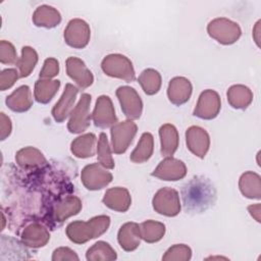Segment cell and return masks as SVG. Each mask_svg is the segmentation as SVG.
<instances>
[{"label": "cell", "instance_id": "obj_11", "mask_svg": "<svg viewBox=\"0 0 261 261\" xmlns=\"http://www.w3.org/2000/svg\"><path fill=\"white\" fill-rule=\"evenodd\" d=\"M93 118L95 125L103 128L108 127L116 122L115 112L112 107L111 100L108 96L99 97L93 113Z\"/></svg>", "mask_w": 261, "mask_h": 261}, {"label": "cell", "instance_id": "obj_22", "mask_svg": "<svg viewBox=\"0 0 261 261\" xmlns=\"http://www.w3.org/2000/svg\"><path fill=\"white\" fill-rule=\"evenodd\" d=\"M161 138V154L162 156H170L177 149L178 135L176 128L171 124H164L159 129Z\"/></svg>", "mask_w": 261, "mask_h": 261}, {"label": "cell", "instance_id": "obj_2", "mask_svg": "<svg viewBox=\"0 0 261 261\" xmlns=\"http://www.w3.org/2000/svg\"><path fill=\"white\" fill-rule=\"evenodd\" d=\"M109 223L110 218L105 215L94 217L88 222L74 221L68 224L66 234L71 242L83 244L106 231Z\"/></svg>", "mask_w": 261, "mask_h": 261}, {"label": "cell", "instance_id": "obj_1", "mask_svg": "<svg viewBox=\"0 0 261 261\" xmlns=\"http://www.w3.org/2000/svg\"><path fill=\"white\" fill-rule=\"evenodd\" d=\"M181 196L187 211L201 213L214 204L216 192L209 179L195 176L184 186Z\"/></svg>", "mask_w": 261, "mask_h": 261}, {"label": "cell", "instance_id": "obj_4", "mask_svg": "<svg viewBox=\"0 0 261 261\" xmlns=\"http://www.w3.org/2000/svg\"><path fill=\"white\" fill-rule=\"evenodd\" d=\"M137 133V125L133 121H123L111 129L113 151L117 154L123 153L132 143Z\"/></svg>", "mask_w": 261, "mask_h": 261}, {"label": "cell", "instance_id": "obj_38", "mask_svg": "<svg viewBox=\"0 0 261 261\" xmlns=\"http://www.w3.org/2000/svg\"><path fill=\"white\" fill-rule=\"evenodd\" d=\"M11 132V122L9 117H7L3 112L1 113V140H5Z\"/></svg>", "mask_w": 261, "mask_h": 261}, {"label": "cell", "instance_id": "obj_3", "mask_svg": "<svg viewBox=\"0 0 261 261\" xmlns=\"http://www.w3.org/2000/svg\"><path fill=\"white\" fill-rule=\"evenodd\" d=\"M102 69L110 76L123 79L132 82L135 79V71L132 62L123 55L111 54L102 61Z\"/></svg>", "mask_w": 261, "mask_h": 261}, {"label": "cell", "instance_id": "obj_23", "mask_svg": "<svg viewBox=\"0 0 261 261\" xmlns=\"http://www.w3.org/2000/svg\"><path fill=\"white\" fill-rule=\"evenodd\" d=\"M96 137L93 134H87L76 138L71 144V152L80 158H87L94 155V144Z\"/></svg>", "mask_w": 261, "mask_h": 261}, {"label": "cell", "instance_id": "obj_29", "mask_svg": "<svg viewBox=\"0 0 261 261\" xmlns=\"http://www.w3.org/2000/svg\"><path fill=\"white\" fill-rule=\"evenodd\" d=\"M38 61V55L36 51L31 47H23L21 50V58L17 63L19 68V76L25 77L30 75Z\"/></svg>", "mask_w": 261, "mask_h": 261}, {"label": "cell", "instance_id": "obj_37", "mask_svg": "<svg viewBox=\"0 0 261 261\" xmlns=\"http://www.w3.org/2000/svg\"><path fill=\"white\" fill-rule=\"evenodd\" d=\"M52 260H79V257L75 252H73L69 248H59L54 251Z\"/></svg>", "mask_w": 261, "mask_h": 261}, {"label": "cell", "instance_id": "obj_36", "mask_svg": "<svg viewBox=\"0 0 261 261\" xmlns=\"http://www.w3.org/2000/svg\"><path fill=\"white\" fill-rule=\"evenodd\" d=\"M59 66L58 61L54 58H48L45 60L44 67L40 72V77H52L58 73Z\"/></svg>", "mask_w": 261, "mask_h": 261}, {"label": "cell", "instance_id": "obj_24", "mask_svg": "<svg viewBox=\"0 0 261 261\" xmlns=\"http://www.w3.org/2000/svg\"><path fill=\"white\" fill-rule=\"evenodd\" d=\"M153 152V137L149 133H144L142 135L141 141L139 142L137 148L130 155V160L134 162H144L148 160Z\"/></svg>", "mask_w": 261, "mask_h": 261}, {"label": "cell", "instance_id": "obj_35", "mask_svg": "<svg viewBox=\"0 0 261 261\" xmlns=\"http://www.w3.org/2000/svg\"><path fill=\"white\" fill-rule=\"evenodd\" d=\"M17 71L15 69H5L1 72L0 75V88L2 91L10 88L14 82L17 80Z\"/></svg>", "mask_w": 261, "mask_h": 261}, {"label": "cell", "instance_id": "obj_10", "mask_svg": "<svg viewBox=\"0 0 261 261\" xmlns=\"http://www.w3.org/2000/svg\"><path fill=\"white\" fill-rule=\"evenodd\" d=\"M112 179L111 173L103 170L98 164L87 165L82 172V180L87 189L98 190L108 185Z\"/></svg>", "mask_w": 261, "mask_h": 261}, {"label": "cell", "instance_id": "obj_25", "mask_svg": "<svg viewBox=\"0 0 261 261\" xmlns=\"http://www.w3.org/2000/svg\"><path fill=\"white\" fill-rule=\"evenodd\" d=\"M60 86L59 81H38L35 86V98L40 103L49 102Z\"/></svg>", "mask_w": 261, "mask_h": 261}, {"label": "cell", "instance_id": "obj_15", "mask_svg": "<svg viewBox=\"0 0 261 261\" xmlns=\"http://www.w3.org/2000/svg\"><path fill=\"white\" fill-rule=\"evenodd\" d=\"M76 94H77V89L73 87L71 84H67L61 99L55 104L52 110L53 117L55 118L56 121L58 122L63 121L66 118V116L70 113Z\"/></svg>", "mask_w": 261, "mask_h": 261}, {"label": "cell", "instance_id": "obj_21", "mask_svg": "<svg viewBox=\"0 0 261 261\" xmlns=\"http://www.w3.org/2000/svg\"><path fill=\"white\" fill-rule=\"evenodd\" d=\"M55 210H53L51 214V223L53 221L62 222L68 216L76 214L80 211L82 204L79 198L68 197L63 202L55 204Z\"/></svg>", "mask_w": 261, "mask_h": 261}, {"label": "cell", "instance_id": "obj_19", "mask_svg": "<svg viewBox=\"0 0 261 261\" xmlns=\"http://www.w3.org/2000/svg\"><path fill=\"white\" fill-rule=\"evenodd\" d=\"M103 202L109 208L116 211H125L129 207L130 197L128 192L122 188H114L108 190L104 196Z\"/></svg>", "mask_w": 261, "mask_h": 261}, {"label": "cell", "instance_id": "obj_16", "mask_svg": "<svg viewBox=\"0 0 261 261\" xmlns=\"http://www.w3.org/2000/svg\"><path fill=\"white\" fill-rule=\"evenodd\" d=\"M168 97L169 100L176 104L180 105L187 102L192 93V86L189 80L185 77H174L170 81L168 86Z\"/></svg>", "mask_w": 261, "mask_h": 261}, {"label": "cell", "instance_id": "obj_7", "mask_svg": "<svg viewBox=\"0 0 261 261\" xmlns=\"http://www.w3.org/2000/svg\"><path fill=\"white\" fill-rule=\"evenodd\" d=\"M116 95L118 96L124 114L132 119L139 118L142 112V101L135 89L130 87H119Z\"/></svg>", "mask_w": 261, "mask_h": 261}, {"label": "cell", "instance_id": "obj_5", "mask_svg": "<svg viewBox=\"0 0 261 261\" xmlns=\"http://www.w3.org/2000/svg\"><path fill=\"white\" fill-rule=\"evenodd\" d=\"M160 204L162 205L155 209L156 211H158V213L167 216L176 215L180 209L177 192L169 188H164L158 191L153 199V207Z\"/></svg>", "mask_w": 261, "mask_h": 261}, {"label": "cell", "instance_id": "obj_32", "mask_svg": "<svg viewBox=\"0 0 261 261\" xmlns=\"http://www.w3.org/2000/svg\"><path fill=\"white\" fill-rule=\"evenodd\" d=\"M97 152H98V160L104 167H106V168H113L114 167V162H113V159L111 157L107 137L104 133L100 134Z\"/></svg>", "mask_w": 261, "mask_h": 261}, {"label": "cell", "instance_id": "obj_28", "mask_svg": "<svg viewBox=\"0 0 261 261\" xmlns=\"http://www.w3.org/2000/svg\"><path fill=\"white\" fill-rule=\"evenodd\" d=\"M141 237L148 243H154L159 241L164 232L165 226L160 222H154L152 220L143 222L140 228Z\"/></svg>", "mask_w": 261, "mask_h": 261}, {"label": "cell", "instance_id": "obj_6", "mask_svg": "<svg viewBox=\"0 0 261 261\" xmlns=\"http://www.w3.org/2000/svg\"><path fill=\"white\" fill-rule=\"evenodd\" d=\"M91 96L84 94L76 107L71 111V116L68 122V129L71 133H82L90 125V112L89 105Z\"/></svg>", "mask_w": 261, "mask_h": 261}, {"label": "cell", "instance_id": "obj_18", "mask_svg": "<svg viewBox=\"0 0 261 261\" xmlns=\"http://www.w3.org/2000/svg\"><path fill=\"white\" fill-rule=\"evenodd\" d=\"M50 234L46 228L38 223H34L28 226L21 234L22 243L33 248L43 247L48 242Z\"/></svg>", "mask_w": 261, "mask_h": 261}, {"label": "cell", "instance_id": "obj_34", "mask_svg": "<svg viewBox=\"0 0 261 261\" xmlns=\"http://www.w3.org/2000/svg\"><path fill=\"white\" fill-rule=\"evenodd\" d=\"M0 48H1L0 49V56H1L0 60L2 63H8V64L16 63L17 56H16V52H15L12 44H10L9 42H6V41H1Z\"/></svg>", "mask_w": 261, "mask_h": 261}, {"label": "cell", "instance_id": "obj_30", "mask_svg": "<svg viewBox=\"0 0 261 261\" xmlns=\"http://www.w3.org/2000/svg\"><path fill=\"white\" fill-rule=\"evenodd\" d=\"M88 260H113L116 259L115 251L105 242H98L87 252Z\"/></svg>", "mask_w": 261, "mask_h": 261}, {"label": "cell", "instance_id": "obj_20", "mask_svg": "<svg viewBox=\"0 0 261 261\" xmlns=\"http://www.w3.org/2000/svg\"><path fill=\"white\" fill-rule=\"evenodd\" d=\"M7 106L16 112L27 111L32 106L31 91L28 86H21L6 99Z\"/></svg>", "mask_w": 261, "mask_h": 261}, {"label": "cell", "instance_id": "obj_12", "mask_svg": "<svg viewBox=\"0 0 261 261\" xmlns=\"http://www.w3.org/2000/svg\"><path fill=\"white\" fill-rule=\"evenodd\" d=\"M187 169L184 162L174 158H166L152 173L153 176L160 177L164 180H177L186 175Z\"/></svg>", "mask_w": 261, "mask_h": 261}, {"label": "cell", "instance_id": "obj_26", "mask_svg": "<svg viewBox=\"0 0 261 261\" xmlns=\"http://www.w3.org/2000/svg\"><path fill=\"white\" fill-rule=\"evenodd\" d=\"M16 160L18 164L24 168L34 167L40 164L46 163V159L37 149L25 148L17 152Z\"/></svg>", "mask_w": 261, "mask_h": 261}, {"label": "cell", "instance_id": "obj_13", "mask_svg": "<svg viewBox=\"0 0 261 261\" xmlns=\"http://www.w3.org/2000/svg\"><path fill=\"white\" fill-rule=\"evenodd\" d=\"M187 145L197 156L203 158L209 148V136L205 129L199 126H192L187 130Z\"/></svg>", "mask_w": 261, "mask_h": 261}, {"label": "cell", "instance_id": "obj_31", "mask_svg": "<svg viewBox=\"0 0 261 261\" xmlns=\"http://www.w3.org/2000/svg\"><path fill=\"white\" fill-rule=\"evenodd\" d=\"M227 96L239 97L230 103L234 108H246L251 103L253 97L250 89L244 86H232L228 90Z\"/></svg>", "mask_w": 261, "mask_h": 261}, {"label": "cell", "instance_id": "obj_33", "mask_svg": "<svg viewBox=\"0 0 261 261\" xmlns=\"http://www.w3.org/2000/svg\"><path fill=\"white\" fill-rule=\"evenodd\" d=\"M191 249L185 245H175L168 249L162 257L163 260H189L191 258Z\"/></svg>", "mask_w": 261, "mask_h": 261}, {"label": "cell", "instance_id": "obj_27", "mask_svg": "<svg viewBox=\"0 0 261 261\" xmlns=\"http://www.w3.org/2000/svg\"><path fill=\"white\" fill-rule=\"evenodd\" d=\"M139 82L142 85L146 94L153 95L159 91L161 85V77L158 71L154 69H146L140 75Z\"/></svg>", "mask_w": 261, "mask_h": 261}, {"label": "cell", "instance_id": "obj_14", "mask_svg": "<svg viewBox=\"0 0 261 261\" xmlns=\"http://www.w3.org/2000/svg\"><path fill=\"white\" fill-rule=\"evenodd\" d=\"M66 67L68 75L72 80H74L81 88L85 89L92 85L93 75L81 59L75 57H69L66 61Z\"/></svg>", "mask_w": 261, "mask_h": 261}, {"label": "cell", "instance_id": "obj_9", "mask_svg": "<svg viewBox=\"0 0 261 261\" xmlns=\"http://www.w3.org/2000/svg\"><path fill=\"white\" fill-rule=\"evenodd\" d=\"M219 109L218 94L212 90H207L201 94L198 105L194 110V115L204 119H211L217 115Z\"/></svg>", "mask_w": 261, "mask_h": 261}, {"label": "cell", "instance_id": "obj_8", "mask_svg": "<svg viewBox=\"0 0 261 261\" xmlns=\"http://www.w3.org/2000/svg\"><path fill=\"white\" fill-rule=\"evenodd\" d=\"M64 38L66 43L71 47H85L90 38V29L87 22L81 19L70 20L64 32Z\"/></svg>", "mask_w": 261, "mask_h": 261}, {"label": "cell", "instance_id": "obj_17", "mask_svg": "<svg viewBox=\"0 0 261 261\" xmlns=\"http://www.w3.org/2000/svg\"><path fill=\"white\" fill-rule=\"evenodd\" d=\"M141 231L137 223L127 222L118 231V242L125 251H134L140 245Z\"/></svg>", "mask_w": 261, "mask_h": 261}]
</instances>
